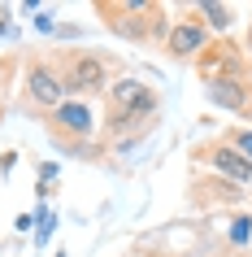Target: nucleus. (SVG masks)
<instances>
[{
	"instance_id": "obj_1",
	"label": "nucleus",
	"mask_w": 252,
	"mask_h": 257,
	"mask_svg": "<svg viewBox=\"0 0 252 257\" xmlns=\"http://www.w3.org/2000/svg\"><path fill=\"white\" fill-rule=\"evenodd\" d=\"M105 61L100 57H92V53H83V57H74L70 61V70H66V92H96V87H105Z\"/></svg>"
},
{
	"instance_id": "obj_2",
	"label": "nucleus",
	"mask_w": 252,
	"mask_h": 257,
	"mask_svg": "<svg viewBox=\"0 0 252 257\" xmlns=\"http://www.w3.org/2000/svg\"><path fill=\"white\" fill-rule=\"evenodd\" d=\"M27 87H31V100H35V105H61V100H66V83L57 79L53 70H44V66H31Z\"/></svg>"
},
{
	"instance_id": "obj_3",
	"label": "nucleus",
	"mask_w": 252,
	"mask_h": 257,
	"mask_svg": "<svg viewBox=\"0 0 252 257\" xmlns=\"http://www.w3.org/2000/svg\"><path fill=\"white\" fill-rule=\"evenodd\" d=\"M109 100L118 113H135V109H152V92H148L139 79H122L109 87Z\"/></svg>"
},
{
	"instance_id": "obj_4",
	"label": "nucleus",
	"mask_w": 252,
	"mask_h": 257,
	"mask_svg": "<svg viewBox=\"0 0 252 257\" xmlns=\"http://www.w3.org/2000/svg\"><path fill=\"white\" fill-rule=\"evenodd\" d=\"M209 162L222 170V175H230L235 183H252V162L243 157V153L235 149V144H217V149L209 153Z\"/></svg>"
},
{
	"instance_id": "obj_5",
	"label": "nucleus",
	"mask_w": 252,
	"mask_h": 257,
	"mask_svg": "<svg viewBox=\"0 0 252 257\" xmlns=\"http://www.w3.org/2000/svg\"><path fill=\"white\" fill-rule=\"evenodd\" d=\"M204 40H209V27L204 22H178L170 31V53L174 57H191V53L204 48Z\"/></svg>"
},
{
	"instance_id": "obj_6",
	"label": "nucleus",
	"mask_w": 252,
	"mask_h": 257,
	"mask_svg": "<svg viewBox=\"0 0 252 257\" xmlns=\"http://www.w3.org/2000/svg\"><path fill=\"white\" fill-rule=\"evenodd\" d=\"M209 100L222 105V109H243L248 105V92H243L235 79H217V83H209Z\"/></svg>"
},
{
	"instance_id": "obj_7",
	"label": "nucleus",
	"mask_w": 252,
	"mask_h": 257,
	"mask_svg": "<svg viewBox=\"0 0 252 257\" xmlns=\"http://www.w3.org/2000/svg\"><path fill=\"white\" fill-rule=\"evenodd\" d=\"M57 122H61V126H70V131H74V136H83V131H92V118H87V109H70V105H61L57 109Z\"/></svg>"
},
{
	"instance_id": "obj_8",
	"label": "nucleus",
	"mask_w": 252,
	"mask_h": 257,
	"mask_svg": "<svg viewBox=\"0 0 252 257\" xmlns=\"http://www.w3.org/2000/svg\"><path fill=\"white\" fill-rule=\"evenodd\" d=\"M200 14L209 18V22H213L217 31H226V27H230V9H226V5H200Z\"/></svg>"
},
{
	"instance_id": "obj_9",
	"label": "nucleus",
	"mask_w": 252,
	"mask_h": 257,
	"mask_svg": "<svg viewBox=\"0 0 252 257\" xmlns=\"http://www.w3.org/2000/svg\"><path fill=\"white\" fill-rule=\"evenodd\" d=\"M248 235H252V218H239L235 231H230V240H235V244H248Z\"/></svg>"
},
{
	"instance_id": "obj_10",
	"label": "nucleus",
	"mask_w": 252,
	"mask_h": 257,
	"mask_svg": "<svg viewBox=\"0 0 252 257\" xmlns=\"http://www.w3.org/2000/svg\"><path fill=\"white\" fill-rule=\"evenodd\" d=\"M235 149L248 153V162H252V131H239V136H235Z\"/></svg>"
}]
</instances>
